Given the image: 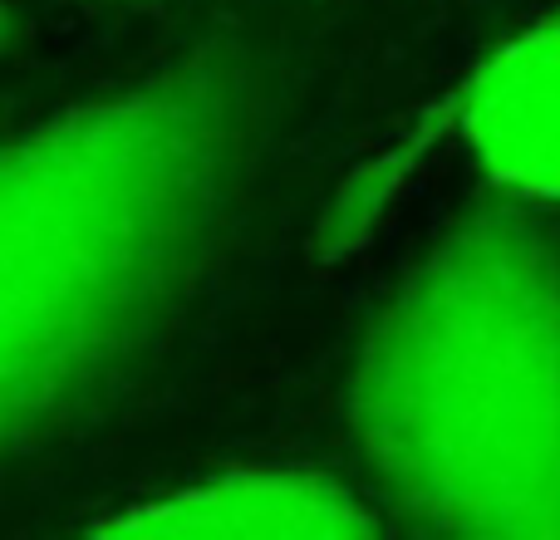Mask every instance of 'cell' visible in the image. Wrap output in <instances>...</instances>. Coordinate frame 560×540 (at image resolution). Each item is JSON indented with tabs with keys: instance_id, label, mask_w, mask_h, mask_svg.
<instances>
[{
	"instance_id": "5",
	"label": "cell",
	"mask_w": 560,
	"mask_h": 540,
	"mask_svg": "<svg viewBox=\"0 0 560 540\" xmlns=\"http://www.w3.org/2000/svg\"><path fill=\"white\" fill-rule=\"evenodd\" d=\"M0 39H5V15H0Z\"/></svg>"
},
{
	"instance_id": "1",
	"label": "cell",
	"mask_w": 560,
	"mask_h": 540,
	"mask_svg": "<svg viewBox=\"0 0 560 540\" xmlns=\"http://www.w3.org/2000/svg\"><path fill=\"white\" fill-rule=\"evenodd\" d=\"M404 30L398 0H226L143 74L0 133V467L148 374Z\"/></svg>"
},
{
	"instance_id": "2",
	"label": "cell",
	"mask_w": 560,
	"mask_h": 540,
	"mask_svg": "<svg viewBox=\"0 0 560 540\" xmlns=\"http://www.w3.org/2000/svg\"><path fill=\"white\" fill-rule=\"evenodd\" d=\"M345 433L394 512L443 536H560V226L467 207L345 374Z\"/></svg>"
},
{
	"instance_id": "3",
	"label": "cell",
	"mask_w": 560,
	"mask_h": 540,
	"mask_svg": "<svg viewBox=\"0 0 560 540\" xmlns=\"http://www.w3.org/2000/svg\"><path fill=\"white\" fill-rule=\"evenodd\" d=\"M447 128L463 133L497 192L560 207V15L492 49L453 89Z\"/></svg>"
},
{
	"instance_id": "4",
	"label": "cell",
	"mask_w": 560,
	"mask_h": 540,
	"mask_svg": "<svg viewBox=\"0 0 560 540\" xmlns=\"http://www.w3.org/2000/svg\"><path fill=\"white\" fill-rule=\"evenodd\" d=\"M104 536H369V502L319 467H232L98 521Z\"/></svg>"
}]
</instances>
